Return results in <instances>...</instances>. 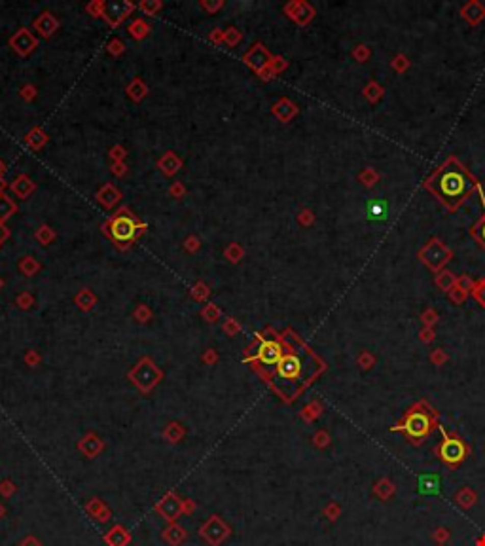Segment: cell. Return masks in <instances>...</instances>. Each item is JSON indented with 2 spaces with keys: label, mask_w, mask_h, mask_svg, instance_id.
<instances>
[{
  "label": "cell",
  "mask_w": 485,
  "mask_h": 546,
  "mask_svg": "<svg viewBox=\"0 0 485 546\" xmlns=\"http://www.w3.org/2000/svg\"><path fill=\"white\" fill-rule=\"evenodd\" d=\"M434 190L449 203H457L465 197L466 193L472 190V180L470 177L463 171V167H458L457 163H447V165L436 175V179L432 182Z\"/></svg>",
  "instance_id": "obj_1"
},
{
  "label": "cell",
  "mask_w": 485,
  "mask_h": 546,
  "mask_svg": "<svg viewBox=\"0 0 485 546\" xmlns=\"http://www.w3.org/2000/svg\"><path fill=\"white\" fill-rule=\"evenodd\" d=\"M279 374L283 378H296L299 374V360L296 357H285V359H280Z\"/></svg>",
  "instance_id": "obj_6"
},
{
  "label": "cell",
  "mask_w": 485,
  "mask_h": 546,
  "mask_svg": "<svg viewBox=\"0 0 485 546\" xmlns=\"http://www.w3.org/2000/svg\"><path fill=\"white\" fill-rule=\"evenodd\" d=\"M440 453H442V457H444L447 463H458V461L465 457V446H463L461 440L447 438L444 444H442Z\"/></svg>",
  "instance_id": "obj_3"
},
{
  "label": "cell",
  "mask_w": 485,
  "mask_h": 546,
  "mask_svg": "<svg viewBox=\"0 0 485 546\" xmlns=\"http://www.w3.org/2000/svg\"><path fill=\"white\" fill-rule=\"evenodd\" d=\"M481 237H483V243H485V224H483V230H481Z\"/></svg>",
  "instance_id": "obj_8"
},
{
  "label": "cell",
  "mask_w": 485,
  "mask_h": 546,
  "mask_svg": "<svg viewBox=\"0 0 485 546\" xmlns=\"http://www.w3.org/2000/svg\"><path fill=\"white\" fill-rule=\"evenodd\" d=\"M428 427H430V423H428V417H426L425 413H412L410 415V419H407V423L404 425L405 429V433L410 434V436H413V438H423L426 433H428Z\"/></svg>",
  "instance_id": "obj_2"
},
{
  "label": "cell",
  "mask_w": 485,
  "mask_h": 546,
  "mask_svg": "<svg viewBox=\"0 0 485 546\" xmlns=\"http://www.w3.org/2000/svg\"><path fill=\"white\" fill-rule=\"evenodd\" d=\"M366 214H368V218L372 220H385L389 216V207H387L385 201L373 200L370 201V205L366 209Z\"/></svg>",
  "instance_id": "obj_7"
},
{
  "label": "cell",
  "mask_w": 485,
  "mask_h": 546,
  "mask_svg": "<svg viewBox=\"0 0 485 546\" xmlns=\"http://www.w3.org/2000/svg\"><path fill=\"white\" fill-rule=\"evenodd\" d=\"M112 233H114V237L120 241L131 239L135 233V222L133 220L125 218V216H123V218H118L116 222H114Z\"/></svg>",
  "instance_id": "obj_4"
},
{
  "label": "cell",
  "mask_w": 485,
  "mask_h": 546,
  "mask_svg": "<svg viewBox=\"0 0 485 546\" xmlns=\"http://www.w3.org/2000/svg\"><path fill=\"white\" fill-rule=\"evenodd\" d=\"M260 360L266 362V364H275L280 360V347L273 341H266L260 347Z\"/></svg>",
  "instance_id": "obj_5"
}]
</instances>
